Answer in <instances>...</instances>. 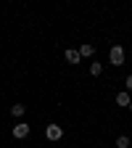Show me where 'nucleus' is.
I'll use <instances>...</instances> for the list:
<instances>
[{
  "label": "nucleus",
  "instance_id": "nucleus-1",
  "mask_svg": "<svg viewBox=\"0 0 132 148\" xmlns=\"http://www.w3.org/2000/svg\"><path fill=\"white\" fill-rule=\"evenodd\" d=\"M108 61H111V66H122V64H124V48H122V45H111Z\"/></svg>",
  "mask_w": 132,
  "mask_h": 148
},
{
  "label": "nucleus",
  "instance_id": "nucleus-2",
  "mask_svg": "<svg viewBox=\"0 0 132 148\" xmlns=\"http://www.w3.org/2000/svg\"><path fill=\"white\" fill-rule=\"evenodd\" d=\"M45 138L55 143V140H61V138H64V130H61L58 124H48V127H45Z\"/></svg>",
  "mask_w": 132,
  "mask_h": 148
},
{
  "label": "nucleus",
  "instance_id": "nucleus-3",
  "mask_svg": "<svg viewBox=\"0 0 132 148\" xmlns=\"http://www.w3.org/2000/svg\"><path fill=\"white\" fill-rule=\"evenodd\" d=\"M27 135H29V124H27V122H18V124L13 127V138L21 140V138H27Z\"/></svg>",
  "mask_w": 132,
  "mask_h": 148
},
{
  "label": "nucleus",
  "instance_id": "nucleus-4",
  "mask_svg": "<svg viewBox=\"0 0 132 148\" xmlns=\"http://www.w3.org/2000/svg\"><path fill=\"white\" fill-rule=\"evenodd\" d=\"M64 58H66L69 64H79V58H82V56H79V50H74V48H66Z\"/></svg>",
  "mask_w": 132,
  "mask_h": 148
},
{
  "label": "nucleus",
  "instance_id": "nucleus-5",
  "mask_svg": "<svg viewBox=\"0 0 132 148\" xmlns=\"http://www.w3.org/2000/svg\"><path fill=\"white\" fill-rule=\"evenodd\" d=\"M129 103H132V95L124 90V92H116V106H127L129 108Z\"/></svg>",
  "mask_w": 132,
  "mask_h": 148
},
{
  "label": "nucleus",
  "instance_id": "nucleus-6",
  "mask_svg": "<svg viewBox=\"0 0 132 148\" xmlns=\"http://www.w3.org/2000/svg\"><path fill=\"white\" fill-rule=\"evenodd\" d=\"M79 56H87V58H92V56H95V45H90V42L79 45Z\"/></svg>",
  "mask_w": 132,
  "mask_h": 148
},
{
  "label": "nucleus",
  "instance_id": "nucleus-7",
  "mask_svg": "<svg viewBox=\"0 0 132 148\" xmlns=\"http://www.w3.org/2000/svg\"><path fill=\"white\" fill-rule=\"evenodd\" d=\"M11 114H13V116H24V114H27V106H24V103H13V106H11Z\"/></svg>",
  "mask_w": 132,
  "mask_h": 148
},
{
  "label": "nucleus",
  "instance_id": "nucleus-8",
  "mask_svg": "<svg viewBox=\"0 0 132 148\" xmlns=\"http://www.w3.org/2000/svg\"><path fill=\"white\" fill-rule=\"evenodd\" d=\"M90 74H92V77H101V74H103V64L92 61V64H90Z\"/></svg>",
  "mask_w": 132,
  "mask_h": 148
},
{
  "label": "nucleus",
  "instance_id": "nucleus-9",
  "mask_svg": "<svg viewBox=\"0 0 132 148\" xmlns=\"http://www.w3.org/2000/svg\"><path fill=\"white\" fill-rule=\"evenodd\" d=\"M116 148H129V138L127 135H119L116 138Z\"/></svg>",
  "mask_w": 132,
  "mask_h": 148
},
{
  "label": "nucleus",
  "instance_id": "nucleus-10",
  "mask_svg": "<svg viewBox=\"0 0 132 148\" xmlns=\"http://www.w3.org/2000/svg\"><path fill=\"white\" fill-rule=\"evenodd\" d=\"M124 87H127V92H132V74H127V77H124Z\"/></svg>",
  "mask_w": 132,
  "mask_h": 148
},
{
  "label": "nucleus",
  "instance_id": "nucleus-11",
  "mask_svg": "<svg viewBox=\"0 0 132 148\" xmlns=\"http://www.w3.org/2000/svg\"><path fill=\"white\" fill-rule=\"evenodd\" d=\"M129 108H132V103H129Z\"/></svg>",
  "mask_w": 132,
  "mask_h": 148
}]
</instances>
